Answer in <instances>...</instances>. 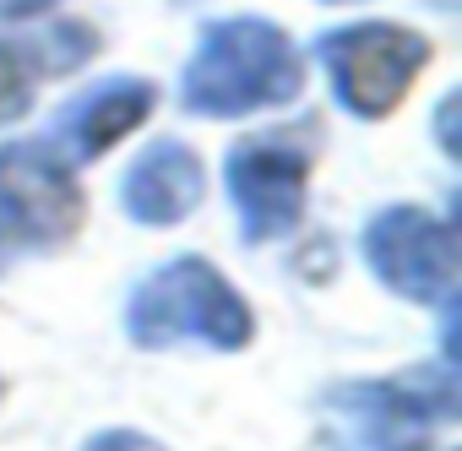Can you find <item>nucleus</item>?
Returning a JSON list of instances; mask_svg holds the SVG:
<instances>
[{
  "instance_id": "1",
  "label": "nucleus",
  "mask_w": 462,
  "mask_h": 451,
  "mask_svg": "<svg viewBox=\"0 0 462 451\" xmlns=\"http://www.w3.org/2000/svg\"><path fill=\"white\" fill-rule=\"evenodd\" d=\"M300 87H305L300 50L267 17L212 23L201 33L196 55L185 60V77H180L185 109L190 115H207V120H235V115H256V109L294 104Z\"/></svg>"
},
{
  "instance_id": "2",
  "label": "nucleus",
  "mask_w": 462,
  "mask_h": 451,
  "mask_svg": "<svg viewBox=\"0 0 462 451\" xmlns=\"http://www.w3.org/2000/svg\"><path fill=\"white\" fill-rule=\"evenodd\" d=\"M125 337L136 348H212L235 354L256 337L251 305L235 294L212 262L201 256H174L158 272H147L131 289L125 305Z\"/></svg>"
},
{
  "instance_id": "3",
  "label": "nucleus",
  "mask_w": 462,
  "mask_h": 451,
  "mask_svg": "<svg viewBox=\"0 0 462 451\" xmlns=\"http://www.w3.org/2000/svg\"><path fill=\"white\" fill-rule=\"evenodd\" d=\"M316 413L332 451H430L435 429L457 419V375L446 364L402 381H337L316 397Z\"/></svg>"
},
{
  "instance_id": "4",
  "label": "nucleus",
  "mask_w": 462,
  "mask_h": 451,
  "mask_svg": "<svg viewBox=\"0 0 462 451\" xmlns=\"http://www.w3.org/2000/svg\"><path fill=\"white\" fill-rule=\"evenodd\" d=\"M316 60L332 82V98L348 115L381 120L402 104V93L424 71L430 39L402 23H348L316 39Z\"/></svg>"
},
{
  "instance_id": "5",
  "label": "nucleus",
  "mask_w": 462,
  "mask_h": 451,
  "mask_svg": "<svg viewBox=\"0 0 462 451\" xmlns=\"http://www.w3.org/2000/svg\"><path fill=\"white\" fill-rule=\"evenodd\" d=\"M365 267L413 305H457V229L430 207H381L365 223Z\"/></svg>"
},
{
  "instance_id": "6",
  "label": "nucleus",
  "mask_w": 462,
  "mask_h": 451,
  "mask_svg": "<svg viewBox=\"0 0 462 451\" xmlns=\"http://www.w3.org/2000/svg\"><path fill=\"white\" fill-rule=\"evenodd\" d=\"M82 179L44 136L39 142H0V229L23 245L55 251L82 229Z\"/></svg>"
},
{
  "instance_id": "7",
  "label": "nucleus",
  "mask_w": 462,
  "mask_h": 451,
  "mask_svg": "<svg viewBox=\"0 0 462 451\" xmlns=\"http://www.w3.org/2000/svg\"><path fill=\"white\" fill-rule=\"evenodd\" d=\"M305 179H310V152L289 136H251L228 152L223 185H228V201H235L240 235L251 245H273L300 229Z\"/></svg>"
},
{
  "instance_id": "8",
  "label": "nucleus",
  "mask_w": 462,
  "mask_h": 451,
  "mask_svg": "<svg viewBox=\"0 0 462 451\" xmlns=\"http://www.w3.org/2000/svg\"><path fill=\"white\" fill-rule=\"evenodd\" d=\"M93 55H98V33L88 23L0 28V125L23 120L44 82L82 71Z\"/></svg>"
},
{
  "instance_id": "9",
  "label": "nucleus",
  "mask_w": 462,
  "mask_h": 451,
  "mask_svg": "<svg viewBox=\"0 0 462 451\" xmlns=\"http://www.w3.org/2000/svg\"><path fill=\"white\" fill-rule=\"evenodd\" d=\"M158 109V87L147 77H104L93 82L88 93H77L55 125H50V147L66 158V163H93L104 158L115 142H125L147 115Z\"/></svg>"
},
{
  "instance_id": "10",
  "label": "nucleus",
  "mask_w": 462,
  "mask_h": 451,
  "mask_svg": "<svg viewBox=\"0 0 462 451\" xmlns=\"http://www.w3.org/2000/svg\"><path fill=\"white\" fill-rule=\"evenodd\" d=\"M201 196H207V169L180 136L152 142L120 179L125 217L147 223V229H174V223H185L201 207Z\"/></svg>"
},
{
  "instance_id": "11",
  "label": "nucleus",
  "mask_w": 462,
  "mask_h": 451,
  "mask_svg": "<svg viewBox=\"0 0 462 451\" xmlns=\"http://www.w3.org/2000/svg\"><path fill=\"white\" fill-rule=\"evenodd\" d=\"M82 451H163L152 435H142V429H104V435H93Z\"/></svg>"
},
{
  "instance_id": "12",
  "label": "nucleus",
  "mask_w": 462,
  "mask_h": 451,
  "mask_svg": "<svg viewBox=\"0 0 462 451\" xmlns=\"http://www.w3.org/2000/svg\"><path fill=\"white\" fill-rule=\"evenodd\" d=\"M55 0H0V17H28V12H44Z\"/></svg>"
},
{
  "instance_id": "13",
  "label": "nucleus",
  "mask_w": 462,
  "mask_h": 451,
  "mask_svg": "<svg viewBox=\"0 0 462 451\" xmlns=\"http://www.w3.org/2000/svg\"><path fill=\"white\" fill-rule=\"evenodd\" d=\"M430 6H440V12H457V0H430Z\"/></svg>"
},
{
  "instance_id": "14",
  "label": "nucleus",
  "mask_w": 462,
  "mask_h": 451,
  "mask_svg": "<svg viewBox=\"0 0 462 451\" xmlns=\"http://www.w3.org/2000/svg\"><path fill=\"white\" fill-rule=\"evenodd\" d=\"M0 262H6V229H0Z\"/></svg>"
}]
</instances>
